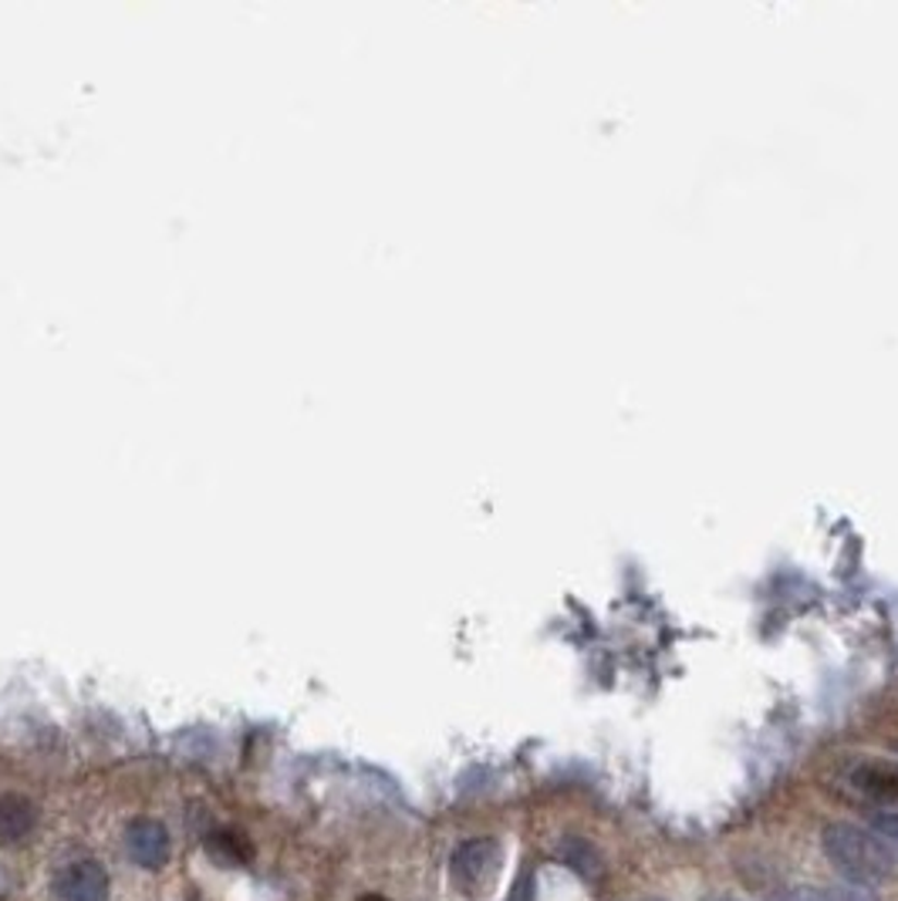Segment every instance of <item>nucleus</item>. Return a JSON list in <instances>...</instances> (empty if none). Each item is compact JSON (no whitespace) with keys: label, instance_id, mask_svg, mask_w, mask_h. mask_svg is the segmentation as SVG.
<instances>
[{"label":"nucleus","instance_id":"nucleus-1","mask_svg":"<svg viewBox=\"0 0 898 901\" xmlns=\"http://www.w3.org/2000/svg\"><path fill=\"white\" fill-rule=\"evenodd\" d=\"M821 848L827 861L854 885H878L891 875V854L885 851V844L854 824H827L821 835Z\"/></svg>","mask_w":898,"mask_h":901},{"label":"nucleus","instance_id":"nucleus-2","mask_svg":"<svg viewBox=\"0 0 898 901\" xmlns=\"http://www.w3.org/2000/svg\"><path fill=\"white\" fill-rule=\"evenodd\" d=\"M453 885L463 891V894H480L487 891L490 881L497 878V868H500V844L494 838H476V841H466L457 848L453 854Z\"/></svg>","mask_w":898,"mask_h":901},{"label":"nucleus","instance_id":"nucleus-3","mask_svg":"<svg viewBox=\"0 0 898 901\" xmlns=\"http://www.w3.org/2000/svg\"><path fill=\"white\" fill-rule=\"evenodd\" d=\"M125 848L135 864H143L149 872H159L169 861V830L159 820H132L125 830Z\"/></svg>","mask_w":898,"mask_h":901},{"label":"nucleus","instance_id":"nucleus-4","mask_svg":"<svg viewBox=\"0 0 898 901\" xmlns=\"http://www.w3.org/2000/svg\"><path fill=\"white\" fill-rule=\"evenodd\" d=\"M58 894L64 901H106L109 898V875L98 861H78L64 868L58 878Z\"/></svg>","mask_w":898,"mask_h":901},{"label":"nucleus","instance_id":"nucleus-5","mask_svg":"<svg viewBox=\"0 0 898 901\" xmlns=\"http://www.w3.org/2000/svg\"><path fill=\"white\" fill-rule=\"evenodd\" d=\"M851 787L878 804H898V764L888 759H865L851 770Z\"/></svg>","mask_w":898,"mask_h":901},{"label":"nucleus","instance_id":"nucleus-6","mask_svg":"<svg viewBox=\"0 0 898 901\" xmlns=\"http://www.w3.org/2000/svg\"><path fill=\"white\" fill-rule=\"evenodd\" d=\"M34 807L17 793L0 796V844H17L34 830Z\"/></svg>","mask_w":898,"mask_h":901},{"label":"nucleus","instance_id":"nucleus-7","mask_svg":"<svg viewBox=\"0 0 898 901\" xmlns=\"http://www.w3.org/2000/svg\"><path fill=\"white\" fill-rule=\"evenodd\" d=\"M206 854L227 864V868H236V864L254 861V844L240 830H217V835L206 838Z\"/></svg>","mask_w":898,"mask_h":901},{"label":"nucleus","instance_id":"nucleus-8","mask_svg":"<svg viewBox=\"0 0 898 901\" xmlns=\"http://www.w3.org/2000/svg\"><path fill=\"white\" fill-rule=\"evenodd\" d=\"M558 854H561V861L568 864V868H574L581 878H595L602 872V854L595 851V844L581 841V838H568Z\"/></svg>","mask_w":898,"mask_h":901},{"label":"nucleus","instance_id":"nucleus-9","mask_svg":"<svg viewBox=\"0 0 898 901\" xmlns=\"http://www.w3.org/2000/svg\"><path fill=\"white\" fill-rule=\"evenodd\" d=\"M872 827H875V838L885 844V851H888V848L898 851V814L882 811V814L872 817Z\"/></svg>","mask_w":898,"mask_h":901},{"label":"nucleus","instance_id":"nucleus-10","mask_svg":"<svg viewBox=\"0 0 898 901\" xmlns=\"http://www.w3.org/2000/svg\"><path fill=\"white\" fill-rule=\"evenodd\" d=\"M832 891V901H875L872 891H865L861 885H845V888H827Z\"/></svg>","mask_w":898,"mask_h":901},{"label":"nucleus","instance_id":"nucleus-11","mask_svg":"<svg viewBox=\"0 0 898 901\" xmlns=\"http://www.w3.org/2000/svg\"><path fill=\"white\" fill-rule=\"evenodd\" d=\"M510 901H534V875H531V868H524L521 878L513 881Z\"/></svg>","mask_w":898,"mask_h":901},{"label":"nucleus","instance_id":"nucleus-12","mask_svg":"<svg viewBox=\"0 0 898 901\" xmlns=\"http://www.w3.org/2000/svg\"><path fill=\"white\" fill-rule=\"evenodd\" d=\"M780 901H832V891L827 888H793Z\"/></svg>","mask_w":898,"mask_h":901},{"label":"nucleus","instance_id":"nucleus-13","mask_svg":"<svg viewBox=\"0 0 898 901\" xmlns=\"http://www.w3.org/2000/svg\"><path fill=\"white\" fill-rule=\"evenodd\" d=\"M359 901H389V898L386 894H362Z\"/></svg>","mask_w":898,"mask_h":901},{"label":"nucleus","instance_id":"nucleus-14","mask_svg":"<svg viewBox=\"0 0 898 901\" xmlns=\"http://www.w3.org/2000/svg\"><path fill=\"white\" fill-rule=\"evenodd\" d=\"M723 901H730V898H723Z\"/></svg>","mask_w":898,"mask_h":901}]
</instances>
